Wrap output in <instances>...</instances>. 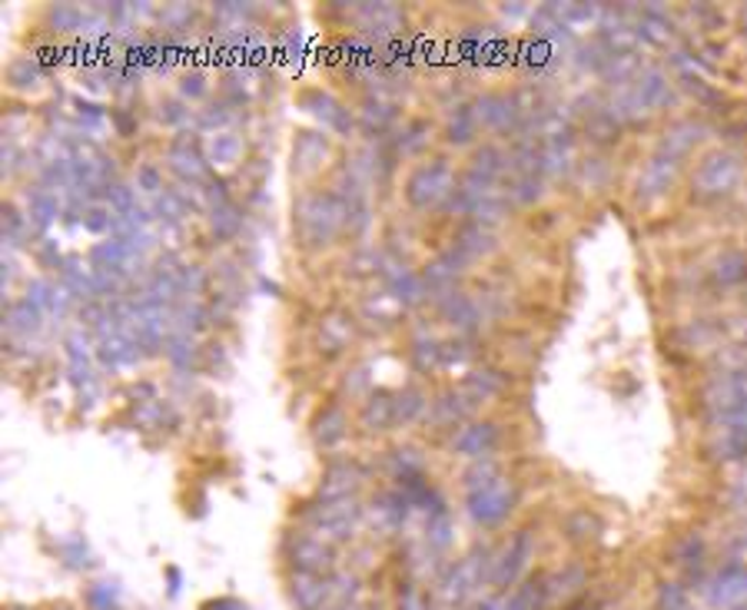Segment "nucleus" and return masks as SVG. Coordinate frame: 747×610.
Segmentation results:
<instances>
[{"label": "nucleus", "instance_id": "2eb2a0df", "mask_svg": "<svg viewBox=\"0 0 747 610\" xmlns=\"http://www.w3.org/2000/svg\"><path fill=\"white\" fill-rule=\"evenodd\" d=\"M730 497H734V504L747 507V471H744L740 478L730 481Z\"/></svg>", "mask_w": 747, "mask_h": 610}, {"label": "nucleus", "instance_id": "20e7f679", "mask_svg": "<svg viewBox=\"0 0 747 610\" xmlns=\"http://www.w3.org/2000/svg\"><path fill=\"white\" fill-rule=\"evenodd\" d=\"M452 173L442 167V163H433V167H423L413 180H409V200L416 203V206H436V203H442L449 193H452Z\"/></svg>", "mask_w": 747, "mask_h": 610}, {"label": "nucleus", "instance_id": "4468645a", "mask_svg": "<svg viewBox=\"0 0 747 610\" xmlns=\"http://www.w3.org/2000/svg\"><path fill=\"white\" fill-rule=\"evenodd\" d=\"M90 603H94L97 610H117V600H114V593H110L107 584H97V587L90 590Z\"/></svg>", "mask_w": 747, "mask_h": 610}, {"label": "nucleus", "instance_id": "f8f14e48", "mask_svg": "<svg viewBox=\"0 0 747 610\" xmlns=\"http://www.w3.org/2000/svg\"><path fill=\"white\" fill-rule=\"evenodd\" d=\"M658 603H661V610H694L687 593L677 584H664L661 593H658Z\"/></svg>", "mask_w": 747, "mask_h": 610}, {"label": "nucleus", "instance_id": "f03ea898", "mask_svg": "<svg viewBox=\"0 0 747 610\" xmlns=\"http://www.w3.org/2000/svg\"><path fill=\"white\" fill-rule=\"evenodd\" d=\"M704 600L714 610H737L747 603V570L744 567H724L704 584Z\"/></svg>", "mask_w": 747, "mask_h": 610}, {"label": "nucleus", "instance_id": "423d86ee", "mask_svg": "<svg viewBox=\"0 0 747 610\" xmlns=\"http://www.w3.org/2000/svg\"><path fill=\"white\" fill-rule=\"evenodd\" d=\"M292 564L299 567V574H319V570L329 567V547L322 544L319 534H316V537L306 534V537H299L296 547H292Z\"/></svg>", "mask_w": 747, "mask_h": 610}, {"label": "nucleus", "instance_id": "0eeeda50", "mask_svg": "<svg viewBox=\"0 0 747 610\" xmlns=\"http://www.w3.org/2000/svg\"><path fill=\"white\" fill-rule=\"evenodd\" d=\"M545 593H548V587L542 584V580H535V584H525V587H519L512 597H499V600H489L482 610H542V600H545Z\"/></svg>", "mask_w": 747, "mask_h": 610}, {"label": "nucleus", "instance_id": "6e6552de", "mask_svg": "<svg viewBox=\"0 0 747 610\" xmlns=\"http://www.w3.org/2000/svg\"><path fill=\"white\" fill-rule=\"evenodd\" d=\"M532 554V537H529V531H522L519 537H515V544L505 550V564L495 570V584H502V587H509L515 577H519V570L525 567V557Z\"/></svg>", "mask_w": 747, "mask_h": 610}, {"label": "nucleus", "instance_id": "f257e3e1", "mask_svg": "<svg viewBox=\"0 0 747 610\" xmlns=\"http://www.w3.org/2000/svg\"><path fill=\"white\" fill-rule=\"evenodd\" d=\"M515 504V488L505 478H495V471L472 474L469 484V511L479 524H499L509 517Z\"/></svg>", "mask_w": 747, "mask_h": 610}, {"label": "nucleus", "instance_id": "9d476101", "mask_svg": "<svg viewBox=\"0 0 747 610\" xmlns=\"http://www.w3.org/2000/svg\"><path fill=\"white\" fill-rule=\"evenodd\" d=\"M671 163V160H668ZM664 160H654L651 167H648V173H644V190H651V193H661V190H668L671 186V173H674V167H668Z\"/></svg>", "mask_w": 747, "mask_h": 610}, {"label": "nucleus", "instance_id": "9b49d317", "mask_svg": "<svg viewBox=\"0 0 747 610\" xmlns=\"http://www.w3.org/2000/svg\"><path fill=\"white\" fill-rule=\"evenodd\" d=\"M717 276H721L724 282H740V279L747 276V263H744V256H740V253H727V256L717 263Z\"/></svg>", "mask_w": 747, "mask_h": 610}, {"label": "nucleus", "instance_id": "dca6fc26", "mask_svg": "<svg viewBox=\"0 0 747 610\" xmlns=\"http://www.w3.org/2000/svg\"><path fill=\"white\" fill-rule=\"evenodd\" d=\"M203 610H246L239 600H213V603H206Z\"/></svg>", "mask_w": 747, "mask_h": 610}, {"label": "nucleus", "instance_id": "ddd939ff", "mask_svg": "<svg viewBox=\"0 0 747 610\" xmlns=\"http://www.w3.org/2000/svg\"><path fill=\"white\" fill-rule=\"evenodd\" d=\"M502 385H505V382L499 378V372H476V375L469 378V388H472L476 395H482V398H485V395H495Z\"/></svg>", "mask_w": 747, "mask_h": 610}, {"label": "nucleus", "instance_id": "39448f33", "mask_svg": "<svg viewBox=\"0 0 747 610\" xmlns=\"http://www.w3.org/2000/svg\"><path fill=\"white\" fill-rule=\"evenodd\" d=\"M332 597V580L319 577V574H299L292 577V600L299 610H319L322 600Z\"/></svg>", "mask_w": 747, "mask_h": 610}, {"label": "nucleus", "instance_id": "1a4fd4ad", "mask_svg": "<svg viewBox=\"0 0 747 610\" xmlns=\"http://www.w3.org/2000/svg\"><path fill=\"white\" fill-rule=\"evenodd\" d=\"M495 441V428L492 425H472V428H462L459 438H456V448L462 454H485Z\"/></svg>", "mask_w": 747, "mask_h": 610}, {"label": "nucleus", "instance_id": "7ed1b4c3", "mask_svg": "<svg viewBox=\"0 0 747 610\" xmlns=\"http://www.w3.org/2000/svg\"><path fill=\"white\" fill-rule=\"evenodd\" d=\"M737 180H740V163H737L730 153H714V157H707V160L701 163L697 176H694L697 190L707 193V196H724V193H730V190L737 186Z\"/></svg>", "mask_w": 747, "mask_h": 610}, {"label": "nucleus", "instance_id": "f3484780", "mask_svg": "<svg viewBox=\"0 0 747 610\" xmlns=\"http://www.w3.org/2000/svg\"><path fill=\"white\" fill-rule=\"evenodd\" d=\"M737 610H747V603H744V607H737Z\"/></svg>", "mask_w": 747, "mask_h": 610}]
</instances>
